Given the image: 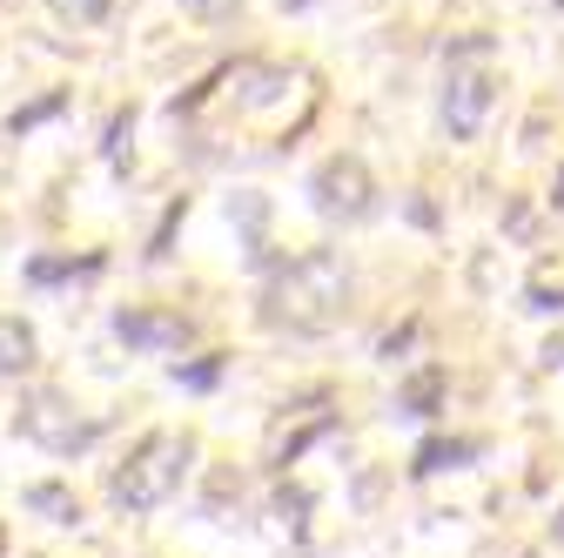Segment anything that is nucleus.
<instances>
[{"label": "nucleus", "instance_id": "f257e3e1", "mask_svg": "<svg viewBox=\"0 0 564 558\" xmlns=\"http://www.w3.org/2000/svg\"><path fill=\"white\" fill-rule=\"evenodd\" d=\"M349 290H357V276H349L343 249H303V256L269 269V283H262V323L269 330H290V336H323V330L343 323Z\"/></svg>", "mask_w": 564, "mask_h": 558}, {"label": "nucleus", "instance_id": "f03ea898", "mask_svg": "<svg viewBox=\"0 0 564 558\" xmlns=\"http://www.w3.org/2000/svg\"><path fill=\"white\" fill-rule=\"evenodd\" d=\"M188 458H195V438H188V431H149V438L128 451V464L108 477L115 512H162V505L182 492Z\"/></svg>", "mask_w": 564, "mask_h": 558}, {"label": "nucleus", "instance_id": "7ed1b4c3", "mask_svg": "<svg viewBox=\"0 0 564 558\" xmlns=\"http://www.w3.org/2000/svg\"><path fill=\"white\" fill-rule=\"evenodd\" d=\"M14 431H21L28 444L54 451V458H82V451L101 438L95 417H82L61 390H28V397H21V410H14Z\"/></svg>", "mask_w": 564, "mask_h": 558}, {"label": "nucleus", "instance_id": "20e7f679", "mask_svg": "<svg viewBox=\"0 0 564 558\" xmlns=\"http://www.w3.org/2000/svg\"><path fill=\"white\" fill-rule=\"evenodd\" d=\"M490 54V41L484 34H470V41H457L451 47V75H444V128H451V142H470V135L484 128V115H490V75H484V61Z\"/></svg>", "mask_w": 564, "mask_h": 558}, {"label": "nucleus", "instance_id": "39448f33", "mask_svg": "<svg viewBox=\"0 0 564 558\" xmlns=\"http://www.w3.org/2000/svg\"><path fill=\"white\" fill-rule=\"evenodd\" d=\"M343 425V410H336V397L329 390H310V397H296V404H282V417L269 425V444H262V464L269 471H290L316 438H329Z\"/></svg>", "mask_w": 564, "mask_h": 558}, {"label": "nucleus", "instance_id": "423d86ee", "mask_svg": "<svg viewBox=\"0 0 564 558\" xmlns=\"http://www.w3.org/2000/svg\"><path fill=\"white\" fill-rule=\"evenodd\" d=\"M310 202H316V216H329V223H370V216H377L370 162H364V155H329V162L310 175Z\"/></svg>", "mask_w": 564, "mask_h": 558}, {"label": "nucleus", "instance_id": "0eeeda50", "mask_svg": "<svg viewBox=\"0 0 564 558\" xmlns=\"http://www.w3.org/2000/svg\"><path fill=\"white\" fill-rule=\"evenodd\" d=\"M115 336L128 351H188L195 323L175 316V310H115Z\"/></svg>", "mask_w": 564, "mask_h": 558}, {"label": "nucleus", "instance_id": "6e6552de", "mask_svg": "<svg viewBox=\"0 0 564 558\" xmlns=\"http://www.w3.org/2000/svg\"><path fill=\"white\" fill-rule=\"evenodd\" d=\"M470 458H484V438H423L410 458V477H437V471H464Z\"/></svg>", "mask_w": 564, "mask_h": 558}, {"label": "nucleus", "instance_id": "1a4fd4ad", "mask_svg": "<svg viewBox=\"0 0 564 558\" xmlns=\"http://www.w3.org/2000/svg\"><path fill=\"white\" fill-rule=\"evenodd\" d=\"M34 357H41L34 330H28L21 316H0V377H21V371H34Z\"/></svg>", "mask_w": 564, "mask_h": 558}, {"label": "nucleus", "instance_id": "9d476101", "mask_svg": "<svg viewBox=\"0 0 564 558\" xmlns=\"http://www.w3.org/2000/svg\"><path fill=\"white\" fill-rule=\"evenodd\" d=\"M21 505H28V512H41L47 525H82V498L67 492V484H28Z\"/></svg>", "mask_w": 564, "mask_h": 558}, {"label": "nucleus", "instance_id": "9b49d317", "mask_svg": "<svg viewBox=\"0 0 564 558\" xmlns=\"http://www.w3.org/2000/svg\"><path fill=\"white\" fill-rule=\"evenodd\" d=\"M437 404H444V371L423 364V371L403 384V410H410V417H437Z\"/></svg>", "mask_w": 564, "mask_h": 558}, {"label": "nucleus", "instance_id": "f8f14e48", "mask_svg": "<svg viewBox=\"0 0 564 558\" xmlns=\"http://www.w3.org/2000/svg\"><path fill=\"white\" fill-rule=\"evenodd\" d=\"M101 256H34L28 262V283H67V276H95Z\"/></svg>", "mask_w": 564, "mask_h": 558}, {"label": "nucleus", "instance_id": "ddd939ff", "mask_svg": "<svg viewBox=\"0 0 564 558\" xmlns=\"http://www.w3.org/2000/svg\"><path fill=\"white\" fill-rule=\"evenodd\" d=\"M47 8H54V21H67V28H101L115 0H47Z\"/></svg>", "mask_w": 564, "mask_h": 558}, {"label": "nucleus", "instance_id": "4468645a", "mask_svg": "<svg viewBox=\"0 0 564 558\" xmlns=\"http://www.w3.org/2000/svg\"><path fill=\"white\" fill-rule=\"evenodd\" d=\"M61 108H67V95H61V88H54V95H41V101H34V108H21V115H14V121H8V135H14V142H21V135H28V128H41V121H54V115H61Z\"/></svg>", "mask_w": 564, "mask_h": 558}, {"label": "nucleus", "instance_id": "2eb2a0df", "mask_svg": "<svg viewBox=\"0 0 564 558\" xmlns=\"http://www.w3.org/2000/svg\"><path fill=\"white\" fill-rule=\"evenodd\" d=\"M128 135H134V115H115V128H108V162L115 169H128Z\"/></svg>", "mask_w": 564, "mask_h": 558}, {"label": "nucleus", "instance_id": "dca6fc26", "mask_svg": "<svg viewBox=\"0 0 564 558\" xmlns=\"http://www.w3.org/2000/svg\"><path fill=\"white\" fill-rule=\"evenodd\" d=\"M216 377H223V357H208V364H188V371L175 364V384H195V390H208Z\"/></svg>", "mask_w": 564, "mask_h": 558}, {"label": "nucleus", "instance_id": "f3484780", "mask_svg": "<svg viewBox=\"0 0 564 558\" xmlns=\"http://www.w3.org/2000/svg\"><path fill=\"white\" fill-rule=\"evenodd\" d=\"M531 310H564V290L551 297V290H531Z\"/></svg>", "mask_w": 564, "mask_h": 558}, {"label": "nucleus", "instance_id": "a211bd4d", "mask_svg": "<svg viewBox=\"0 0 564 558\" xmlns=\"http://www.w3.org/2000/svg\"><path fill=\"white\" fill-rule=\"evenodd\" d=\"M182 8H188V14H223L229 0H182Z\"/></svg>", "mask_w": 564, "mask_h": 558}, {"label": "nucleus", "instance_id": "6ab92c4d", "mask_svg": "<svg viewBox=\"0 0 564 558\" xmlns=\"http://www.w3.org/2000/svg\"><path fill=\"white\" fill-rule=\"evenodd\" d=\"M551 538H557V545H564V512H557V518H551Z\"/></svg>", "mask_w": 564, "mask_h": 558}, {"label": "nucleus", "instance_id": "aec40b11", "mask_svg": "<svg viewBox=\"0 0 564 558\" xmlns=\"http://www.w3.org/2000/svg\"><path fill=\"white\" fill-rule=\"evenodd\" d=\"M551 202H557V208H564V175H557V189H551Z\"/></svg>", "mask_w": 564, "mask_h": 558}, {"label": "nucleus", "instance_id": "412c9836", "mask_svg": "<svg viewBox=\"0 0 564 558\" xmlns=\"http://www.w3.org/2000/svg\"><path fill=\"white\" fill-rule=\"evenodd\" d=\"M282 8H310V0H282Z\"/></svg>", "mask_w": 564, "mask_h": 558}, {"label": "nucleus", "instance_id": "4be33fe9", "mask_svg": "<svg viewBox=\"0 0 564 558\" xmlns=\"http://www.w3.org/2000/svg\"><path fill=\"white\" fill-rule=\"evenodd\" d=\"M0 551H8V532H0Z\"/></svg>", "mask_w": 564, "mask_h": 558}, {"label": "nucleus", "instance_id": "5701e85b", "mask_svg": "<svg viewBox=\"0 0 564 558\" xmlns=\"http://www.w3.org/2000/svg\"><path fill=\"white\" fill-rule=\"evenodd\" d=\"M557 8H564V0H557Z\"/></svg>", "mask_w": 564, "mask_h": 558}]
</instances>
